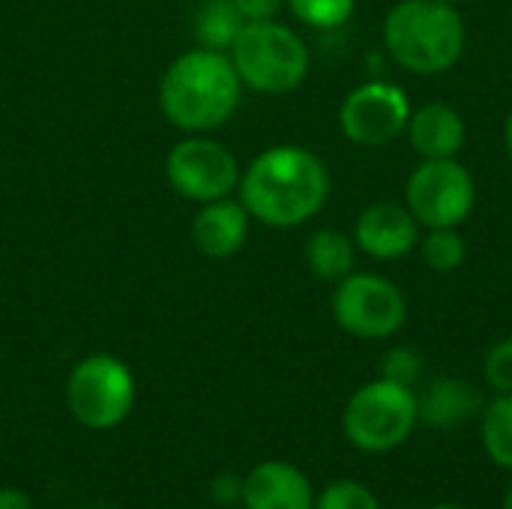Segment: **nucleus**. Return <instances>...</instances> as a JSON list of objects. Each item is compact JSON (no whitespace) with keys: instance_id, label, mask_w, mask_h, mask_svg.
Returning a JSON list of instances; mask_svg holds the SVG:
<instances>
[{"instance_id":"f257e3e1","label":"nucleus","mask_w":512,"mask_h":509,"mask_svg":"<svg viewBox=\"0 0 512 509\" xmlns=\"http://www.w3.org/2000/svg\"><path fill=\"white\" fill-rule=\"evenodd\" d=\"M330 195V171L321 156L297 144L264 150L240 174V204L270 228H297L321 213Z\"/></svg>"},{"instance_id":"f03ea898","label":"nucleus","mask_w":512,"mask_h":509,"mask_svg":"<svg viewBox=\"0 0 512 509\" xmlns=\"http://www.w3.org/2000/svg\"><path fill=\"white\" fill-rule=\"evenodd\" d=\"M243 81L225 51L192 48L159 81V108L177 129L204 135L228 123L240 105Z\"/></svg>"},{"instance_id":"7ed1b4c3","label":"nucleus","mask_w":512,"mask_h":509,"mask_svg":"<svg viewBox=\"0 0 512 509\" xmlns=\"http://www.w3.org/2000/svg\"><path fill=\"white\" fill-rule=\"evenodd\" d=\"M465 18L441 0H402L384 18L387 54L414 75H441L465 51Z\"/></svg>"},{"instance_id":"20e7f679","label":"nucleus","mask_w":512,"mask_h":509,"mask_svg":"<svg viewBox=\"0 0 512 509\" xmlns=\"http://www.w3.org/2000/svg\"><path fill=\"white\" fill-rule=\"evenodd\" d=\"M240 81L258 93H291L309 75V48L291 27L273 21H246L228 51Z\"/></svg>"},{"instance_id":"39448f33","label":"nucleus","mask_w":512,"mask_h":509,"mask_svg":"<svg viewBox=\"0 0 512 509\" xmlns=\"http://www.w3.org/2000/svg\"><path fill=\"white\" fill-rule=\"evenodd\" d=\"M420 426L417 390L393 381L363 384L342 411V432L351 447L369 456L399 450Z\"/></svg>"},{"instance_id":"423d86ee","label":"nucleus","mask_w":512,"mask_h":509,"mask_svg":"<svg viewBox=\"0 0 512 509\" xmlns=\"http://www.w3.org/2000/svg\"><path fill=\"white\" fill-rule=\"evenodd\" d=\"M66 408L90 432L117 429L135 408V375L114 354H90L66 378Z\"/></svg>"},{"instance_id":"0eeeda50","label":"nucleus","mask_w":512,"mask_h":509,"mask_svg":"<svg viewBox=\"0 0 512 509\" xmlns=\"http://www.w3.org/2000/svg\"><path fill=\"white\" fill-rule=\"evenodd\" d=\"M333 318L354 339H390L408 318V300L396 282L354 270L336 282Z\"/></svg>"},{"instance_id":"6e6552de","label":"nucleus","mask_w":512,"mask_h":509,"mask_svg":"<svg viewBox=\"0 0 512 509\" xmlns=\"http://www.w3.org/2000/svg\"><path fill=\"white\" fill-rule=\"evenodd\" d=\"M474 201V177L459 159H423L405 183V207L420 228H459Z\"/></svg>"},{"instance_id":"1a4fd4ad","label":"nucleus","mask_w":512,"mask_h":509,"mask_svg":"<svg viewBox=\"0 0 512 509\" xmlns=\"http://www.w3.org/2000/svg\"><path fill=\"white\" fill-rule=\"evenodd\" d=\"M165 177L180 198L210 204L228 198L240 186V165L225 144L207 135H189L171 147Z\"/></svg>"},{"instance_id":"9d476101","label":"nucleus","mask_w":512,"mask_h":509,"mask_svg":"<svg viewBox=\"0 0 512 509\" xmlns=\"http://www.w3.org/2000/svg\"><path fill=\"white\" fill-rule=\"evenodd\" d=\"M411 117V102L390 81H369L351 90L339 108V126L357 147H384L396 141Z\"/></svg>"},{"instance_id":"9b49d317","label":"nucleus","mask_w":512,"mask_h":509,"mask_svg":"<svg viewBox=\"0 0 512 509\" xmlns=\"http://www.w3.org/2000/svg\"><path fill=\"white\" fill-rule=\"evenodd\" d=\"M354 243L360 252L378 261H396L417 249L420 243V222L405 204L378 201L369 204L354 225Z\"/></svg>"},{"instance_id":"f8f14e48","label":"nucleus","mask_w":512,"mask_h":509,"mask_svg":"<svg viewBox=\"0 0 512 509\" xmlns=\"http://www.w3.org/2000/svg\"><path fill=\"white\" fill-rule=\"evenodd\" d=\"M243 509H315V486L294 462L267 459L243 477Z\"/></svg>"},{"instance_id":"ddd939ff","label":"nucleus","mask_w":512,"mask_h":509,"mask_svg":"<svg viewBox=\"0 0 512 509\" xmlns=\"http://www.w3.org/2000/svg\"><path fill=\"white\" fill-rule=\"evenodd\" d=\"M417 405H420V423L438 432H456L480 420L486 396L477 384L456 375H444L429 381L417 393Z\"/></svg>"},{"instance_id":"4468645a","label":"nucleus","mask_w":512,"mask_h":509,"mask_svg":"<svg viewBox=\"0 0 512 509\" xmlns=\"http://www.w3.org/2000/svg\"><path fill=\"white\" fill-rule=\"evenodd\" d=\"M408 141L423 159H456L468 141L462 114L447 102H426L408 117Z\"/></svg>"},{"instance_id":"2eb2a0df","label":"nucleus","mask_w":512,"mask_h":509,"mask_svg":"<svg viewBox=\"0 0 512 509\" xmlns=\"http://www.w3.org/2000/svg\"><path fill=\"white\" fill-rule=\"evenodd\" d=\"M249 219L246 207L231 198L201 204L192 219V243L204 258H231L249 237Z\"/></svg>"},{"instance_id":"dca6fc26","label":"nucleus","mask_w":512,"mask_h":509,"mask_svg":"<svg viewBox=\"0 0 512 509\" xmlns=\"http://www.w3.org/2000/svg\"><path fill=\"white\" fill-rule=\"evenodd\" d=\"M354 261H357L354 237L336 228H318L306 240V267L324 282H342L348 273H354Z\"/></svg>"},{"instance_id":"f3484780","label":"nucleus","mask_w":512,"mask_h":509,"mask_svg":"<svg viewBox=\"0 0 512 509\" xmlns=\"http://www.w3.org/2000/svg\"><path fill=\"white\" fill-rule=\"evenodd\" d=\"M480 444L492 465L512 471V393H495L480 414Z\"/></svg>"},{"instance_id":"a211bd4d","label":"nucleus","mask_w":512,"mask_h":509,"mask_svg":"<svg viewBox=\"0 0 512 509\" xmlns=\"http://www.w3.org/2000/svg\"><path fill=\"white\" fill-rule=\"evenodd\" d=\"M243 15L231 0H204L195 12V39L210 51H231L243 30Z\"/></svg>"},{"instance_id":"6ab92c4d","label":"nucleus","mask_w":512,"mask_h":509,"mask_svg":"<svg viewBox=\"0 0 512 509\" xmlns=\"http://www.w3.org/2000/svg\"><path fill=\"white\" fill-rule=\"evenodd\" d=\"M429 234L420 240L423 258L435 273H453L465 264L468 246L459 228H426Z\"/></svg>"},{"instance_id":"aec40b11","label":"nucleus","mask_w":512,"mask_h":509,"mask_svg":"<svg viewBox=\"0 0 512 509\" xmlns=\"http://www.w3.org/2000/svg\"><path fill=\"white\" fill-rule=\"evenodd\" d=\"M288 9L309 27L318 30H333L342 27L351 15L357 0H285Z\"/></svg>"},{"instance_id":"412c9836","label":"nucleus","mask_w":512,"mask_h":509,"mask_svg":"<svg viewBox=\"0 0 512 509\" xmlns=\"http://www.w3.org/2000/svg\"><path fill=\"white\" fill-rule=\"evenodd\" d=\"M315 509H381L378 495L360 480H333L315 492Z\"/></svg>"},{"instance_id":"4be33fe9","label":"nucleus","mask_w":512,"mask_h":509,"mask_svg":"<svg viewBox=\"0 0 512 509\" xmlns=\"http://www.w3.org/2000/svg\"><path fill=\"white\" fill-rule=\"evenodd\" d=\"M381 378L414 390L423 378V357L408 345H396L381 357Z\"/></svg>"},{"instance_id":"5701e85b","label":"nucleus","mask_w":512,"mask_h":509,"mask_svg":"<svg viewBox=\"0 0 512 509\" xmlns=\"http://www.w3.org/2000/svg\"><path fill=\"white\" fill-rule=\"evenodd\" d=\"M483 381L492 393H512V336L495 342L483 357Z\"/></svg>"},{"instance_id":"b1692460","label":"nucleus","mask_w":512,"mask_h":509,"mask_svg":"<svg viewBox=\"0 0 512 509\" xmlns=\"http://www.w3.org/2000/svg\"><path fill=\"white\" fill-rule=\"evenodd\" d=\"M210 498L216 501V504H222V507H234V504H240V498H243V477H237V474H219V477H213L210 480Z\"/></svg>"},{"instance_id":"393cba45","label":"nucleus","mask_w":512,"mask_h":509,"mask_svg":"<svg viewBox=\"0 0 512 509\" xmlns=\"http://www.w3.org/2000/svg\"><path fill=\"white\" fill-rule=\"evenodd\" d=\"M231 3L243 15V21H273L285 6V0H231Z\"/></svg>"},{"instance_id":"a878e982","label":"nucleus","mask_w":512,"mask_h":509,"mask_svg":"<svg viewBox=\"0 0 512 509\" xmlns=\"http://www.w3.org/2000/svg\"><path fill=\"white\" fill-rule=\"evenodd\" d=\"M0 509H33L30 498L18 486H3L0 489Z\"/></svg>"},{"instance_id":"bb28decb","label":"nucleus","mask_w":512,"mask_h":509,"mask_svg":"<svg viewBox=\"0 0 512 509\" xmlns=\"http://www.w3.org/2000/svg\"><path fill=\"white\" fill-rule=\"evenodd\" d=\"M504 144H507V153H510L512 162V111L507 114V123H504Z\"/></svg>"},{"instance_id":"cd10ccee","label":"nucleus","mask_w":512,"mask_h":509,"mask_svg":"<svg viewBox=\"0 0 512 509\" xmlns=\"http://www.w3.org/2000/svg\"><path fill=\"white\" fill-rule=\"evenodd\" d=\"M501 509H512V483L510 489H507V495H504V501H501Z\"/></svg>"},{"instance_id":"c85d7f7f","label":"nucleus","mask_w":512,"mask_h":509,"mask_svg":"<svg viewBox=\"0 0 512 509\" xmlns=\"http://www.w3.org/2000/svg\"><path fill=\"white\" fill-rule=\"evenodd\" d=\"M429 509H468V507H459V504H435V507Z\"/></svg>"},{"instance_id":"c756f323","label":"nucleus","mask_w":512,"mask_h":509,"mask_svg":"<svg viewBox=\"0 0 512 509\" xmlns=\"http://www.w3.org/2000/svg\"><path fill=\"white\" fill-rule=\"evenodd\" d=\"M441 3H450V6H456V3H462V0H441Z\"/></svg>"}]
</instances>
